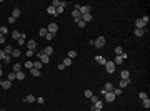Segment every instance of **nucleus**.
Masks as SVG:
<instances>
[{
    "mask_svg": "<svg viewBox=\"0 0 150 111\" xmlns=\"http://www.w3.org/2000/svg\"><path fill=\"white\" fill-rule=\"evenodd\" d=\"M65 7H67V2H62V5L55 8V15H60V13H63V10H65Z\"/></svg>",
    "mask_w": 150,
    "mask_h": 111,
    "instance_id": "obj_8",
    "label": "nucleus"
},
{
    "mask_svg": "<svg viewBox=\"0 0 150 111\" xmlns=\"http://www.w3.org/2000/svg\"><path fill=\"white\" fill-rule=\"evenodd\" d=\"M93 111H102V110H93Z\"/></svg>",
    "mask_w": 150,
    "mask_h": 111,
    "instance_id": "obj_53",
    "label": "nucleus"
},
{
    "mask_svg": "<svg viewBox=\"0 0 150 111\" xmlns=\"http://www.w3.org/2000/svg\"><path fill=\"white\" fill-rule=\"evenodd\" d=\"M123 53V48L122 46H115V56H120Z\"/></svg>",
    "mask_w": 150,
    "mask_h": 111,
    "instance_id": "obj_25",
    "label": "nucleus"
},
{
    "mask_svg": "<svg viewBox=\"0 0 150 111\" xmlns=\"http://www.w3.org/2000/svg\"><path fill=\"white\" fill-rule=\"evenodd\" d=\"M83 95H85V98H92V96H93V91H92V90H85Z\"/></svg>",
    "mask_w": 150,
    "mask_h": 111,
    "instance_id": "obj_29",
    "label": "nucleus"
},
{
    "mask_svg": "<svg viewBox=\"0 0 150 111\" xmlns=\"http://www.w3.org/2000/svg\"><path fill=\"white\" fill-rule=\"evenodd\" d=\"M104 108V101L102 100H97L93 105H92V110H102Z\"/></svg>",
    "mask_w": 150,
    "mask_h": 111,
    "instance_id": "obj_10",
    "label": "nucleus"
},
{
    "mask_svg": "<svg viewBox=\"0 0 150 111\" xmlns=\"http://www.w3.org/2000/svg\"><path fill=\"white\" fill-rule=\"evenodd\" d=\"M60 5H62L60 0H53V2H52V7H53V8H57V7H60Z\"/></svg>",
    "mask_w": 150,
    "mask_h": 111,
    "instance_id": "obj_35",
    "label": "nucleus"
},
{
    "mask_svg": "<svg viewBox=\"0 0 150 111\" xmlns=\"http://www.w3.org/2000/svg\"><path fill=\"white\" fill-rule=\"evenodd\" d=\"M25 68H29V70H32V68H34V61H30V60H27V61H25Z\"/></svg>",
    "mask_w": 150,
    "mask_h": 111,
    "instance_id": "obj_34",
    "label": "nucleus"
},
{
    "mask_svg": "<svg viewBox=\"0 0 150 111\" xmlns=\"http://www.w3.org/2000/svg\"><path fill=\"white\" fill-rule=\"evenodd\" d=\"M112 93L115 95V96H120V95H122V90H120V88H113Z\"/></svg>",
    "mask_w": 150,
    "mask_h": 111,
    "instance_id": "obj_38",
    "label": "nucleus"
},
{
    "mask_svg": "<svg viewBox=\"0 0 150 111\" xmlns=\"http://www.w3.org/2000/svg\"><path fill=\"white\" fill-rule=\"evenodd\" d=\"M15 78L20 80V81H23V80H25V73H23V71H17V73H15Z\"/></svg>",
    "mask_w": 150,
    "mask_h": 111,
    "instance_id": "obj_20",
    "label": "nucleus"
},
{
    "mask_svg": "<svg viewBox=\"0 0 150 111\" xmlns=\"http://www.w3.org/2000/svg\"><path fill=\"white\" fill-rule=\"evenodd\" d=\"M122 63H123V58H122V56H115V58H113V65H115V66H117V65H122Z\"/></svg>",
    "mask_w": 150,
    "mask_h": 111,
    "instance_id": "obj_21",
    "label": "nucleus"
},
{
    "mask_svg": "<svg viewBox=\"0 0 150 111\" xmlns=\"http://www.w3.org/2000/svg\"><path fill=\"white\" fill-rule=\"evenodd\" d=\"M135 28H138V30H145V32H147V25L142 22V18H137V20H135Z\"/></svg>",
    "mask_w": 150,
    "mask_h": 111,
    "instance_id": "obj_5",
    "label": "nucleus"
},
{
    "mask_svg": "<svg viewBox=\"0 0 150 111\" xmlns=\"http://www.w3.org/2000/svg\"><path fill=\"white\" fill-rule=\"evenodd\" d=\"M142 105H144V108H145V110H149V108H150V100H149V98H147V100H144V101H142Z\"/></svg>",
    "mask_w": 150,
    "mask_h": 111,
    "instance_id": "obj_31",
    "label": "nucleus"
},
{
    "mask_svg": "<svg viewBox=\"0 0 150 111\" xmlns=\"http://www.w3.org/2000/svg\"><path fill=\"white\" fill-rule=\"evenodd\" d=\"M7 80H8V81H13V80H17V78H15V73H13V71H12V73H8V78H7Z\"/></svg>",
    "mask_w": 150,
    "mask_h": 111,
    "instance_id": "obj_42",
    "label": "nucleus"
},
{
    "mask_svg": "<svg viewBox=\"0 0 150 111\" xmlns=\"http://www.w3.org/2000/svg\"><path fill=\"white\" fill-rule=\"evenodd\" d=\"M35 56H37L38 60L42 61V65H47V63L50 61V56H47L43 51H35Z\"/></svg>",
    "mask_w": 150,
    "mask_h": 111,
    "instance_id": "obj_1",
    "label": "nucleus"
},
{
    "mask_svg": "<svg viewBox=\"0 0 150 111\" xmlns=\"http://www.w3.org/2000/svg\"><path fill=\"white\" fill-rule=\"evenodd\" d=\"M32 56H35V51L34 50H27V58H32Z\"/></svg>",
    "mask_w": 150,
    "mask_h": 111,
    "instance_id": "obj_41",
    "label": "nucleus"
},
{
    "mask_svg": "<svg viewBox=\"0 0 150 111\" xmlns=\"http://www.w3.org/2000/svg\"><path fill=\"white\" fill-rule=\"evenodd\" d=\"M20 13H22V10H20L18 7H13V10H12V17H13V18H18Z\"/></svg>",
    "mask_w": 150,
    "mask_h": 111,
    "instance_id": "obj_13",
    "label": "nucleus"
},
{
    "mask_svg": "<svg viewBox=\"0 0 150 111\" xmlns=\"http://www.w3.org/2000/svg\"><path fill=\"white\" fill-rule=\"evenodd\" d=\"M34 68H37V70H42V61H40V60H35V61H34Z\"/></svg>",
    "mask_w": 150,
    "mask_h": 111,
    "instance_id": "obj_28",
    "label": "nucleus"
},
{
    "mask_svg": "<svg viewBox=\"0 0 150 111\" xmlns=\"http://www.w3.org/2000/svg\"><path fill=\"white\" fill-rule=\"evenodd\" d=\"M35 48H37V41L35 40H29L27 41V50H34L35 51Z\"/></svg>",
    "mask_w": 150,
    "mask_h": 111,
    "instance_id": "obj_9",
    "label": "nucleus"
},
{
    "mask_svg": "<svg viewBox=\"0 0 150 111\" xmlns=\"http://www.w3.org/2000/svg\"><path fill=\"white\" fill-rule=\"evenodd\" d=\"M3 43H5V37L0 33V45H3Z\"/></svg>",
    "mask_w": 150,
    "mask_h": 111,
    "instance_id": "obj_49",
    "label": "nucleus"
},
{
    "mask_svg": "<svg viewBox=\"0 0 150 111\" xmlns=\"http://www.w3.org/2000/svg\"><path fill=\"white\" fill-rule=\"evenodd\" d=\"M3 61H5V63H10V61H12V56H8V55H7V56H5V60H3Z\"/></svg>",
    "mask_w": 150,
    "mask_h": 111,
    "instance_id": "obj_48",
    "label": "nucleus"
},
{
    "mask_svg": "<svg viewBox=\"0 0 150 111\" xmlns=\"http://www.w3.org/2000/svg\"><path fill=\"white\" fill-rule=\"evenodd\" d=\"M20 53H22V51H20L18 48H13V51H12V58H17V56H20Z\"/></svg>",
    "mask_w": 150,
    "mask_h": 111,
    "instance_id": "obj_26",
    "label": "nucleus"
},
{
    "mask_svg": "<svg viewBox=\"0 0 150 111\" xmlns=\"http://www.w3.org/2000/svg\"><path fill=\"white\" fill-rule=\"evenodd\" d=\"M2 73H3V71H2V66H0V76H2Z\"/></svg>",
    "mask_w": 150,
    "mask_h": 111,
    "instance_id": "obj_51",
    "label": "nucleus"
},
{
    "mask_svg": "<svg viewBox=\"0 0 150 111\" xmlns=\"http://www.w3.org/2000/svg\"><path fill=\"white\" fill-rule=\"evenodd\" d=\"M35 100H37V98H35L34 95H27V98H23L25 103H35Z\"/></svg>",
    "mask_w": 150,
    "mask_h": 111,
    "instance_id": "obj_17",
    "label": "nucleus"
},
{
    "mask_svg": "<svg viewBox=\"0 0 150 111\" xmlns=\"http://www.w3.org/2000/svg\"><path fill=\"white\" fill-rule=\"evenodd\" d=\"M72 18H74V20L82 18V15H80V12H78V10H75V8H74V12H72Z\"/></svg>",
    "mask_w": 150,
    "mask_h": 111,
    "instance_id": "obj_22",
    "label": "nucleus"
},
{
    "mask_svg": "<svg viewBox=\"0 0 150 111\" xmlns=\"http://www.w3.org/2000/svg\"><path fill=\"white\" fill-rule=\"evenodd\" d=\"M127 78H130V71H128V70L120 71V80H127Z\"/></svg>",
    "mask_w": 150,
    "mask_h": 111,
    "instance_id": "obj_16",
    "label": "nucleus"
},
{
    "mask_svg": "<svg viewBox=\"0 0 150 111\" xmlns=\"http://www.w3.org/2000/svg\"><path fill=\"white\" fill-rule=\"evenodd\" d=\"M5 56H7V55H5V51H3V50H0V60H5Z\"/></svg>",
    "mask_w": 150,
    "mask_h": 111,
    "instance_id": "obj_47",
    "label": "nucleus"
},
{
    "mask_svg": "<svg viewBox=\"0 0 150 111\" xmlns=\"http://www.w3.org/2000/svg\"><path fill=\"white\" fill-rule=\"evenodd\" d=\"M30 73H32V76H42V71H40V70H37V68H32V70H30Z\"/></svg>",
    "mask_w": 150,
    "mask_h": 111,
    "instance_id": "obj_24",
    "label": "nucleus"
},
{
    "mask_svg": "<svg viewBox=\"0 0 150 111\" xmlns=\"http://www.w3.org/2000/svg\"><path fill=\"white\" fill-rule=\"evenodd\" d=\"M0 110H2V108H0Z\"/></svg>",
    "mask_w": 150,
    "mask_h": 111,
    "instance_id": "obj_55",
    "label": "nucleus"
},
{
    "mask_svg": "<svg viewBox=\"0 0 150 111\" xmlns=\"http://www.w3.org/2000/svg\"><path fill=\"white\" fill-rule=\"evenodd\" d=\"M77 25H78V28H85V25H87V23H85V22H82V20H78V22H77Z\"/></svg>",
    "mask_w": 150,
    "mask_h": 111,
    "instance_id": "obj_44",
    "label": "nucleus"
},
{
    "mask_svg": "<svg viewBox=\"0 0 150 111\" xmlns=\"http://www.w3.org/2000/svg\"><path fill=\"white\" fill-rule=\"evenodd\" d=\"M2 81H3V80H0V86H2Z\"/></svg>",
    "mask_w": 150,
    "mask_h": 111,
    "instance_id": "obj_52",
    "label": "nucleus"
},
{
    "mask_svg": "<svg viewBox=\"0 0 150 111\" xmlns=\"http://www.w3.org/2000/svg\"><path fill=\"white\" fill-rule=\"evenodd\" d=\"M35 101H37L38 105H42V103H43V98H40V96H38V98H37V100H35Z\"/></svg>",
    "mask_w": 150,
    "mask_h": 111,
    "instance_id": "obj_50",
    "label": "nucleus"
},
{
    "mask_svg": "<svg viewBox=\"0 0 150 111\" xmlns=\"http://www.w3.org/2000/svg\"><path fill=\"white\" fill-rule=\"evenodd\" d=\"M93 46H95V48H104V46H105V37H98L93 41Z\"/></svg>",
    "mask_w": 150,
    "mask_h": 111,
    "instance_id": "obj_3",
    "label": "nucleus"
},
{
    "mask_svg": "<svg viewBox=\"0 0 150 111\" xmlns=\"http://www.w3.org/2000/svg\"><path fill=\"white\" fill-rule=\"evenodd\" d=\"M10 86H12V81H8V80H3V81H2V88H3V90H8Z\"/></svg>",
    "mask_w": 150,
    "mask_h": 111,
    "instance_id": "obj_19",
    "label": "nucleus"
},
{
    "mask_svg": "<svg viewBox=\"0 0 150 111\" xmlns=\"http://www.w3.org/2000/svg\"><path fill=\"white\" fill-rule=\"evenodd\" d=\"M130 83H132V80H130V78H127V80H120L118 88H120V90H123V88H125V86H128Z\"/></svg>",
    "mask_w": 150,
    "mask_h": 111,
    "instance_id": "obj_7",
    "label": "nucleus"
},
{
    "mask_svg": "<svg viewBox=\"0 0 150 111\" xmlns=\"http://www.w3.org/2000/svg\"><path fill=\"white\" fill-rule=\"evenodd\" d=\"M0 33H2V35H3V37H5V35H7V33H8V28H7V27H5V25H2V27H0Z\"/></svg>",
    "mask_w": 150,
    "mask_h": 111,
    "instance_id": "obj_30",
    "label": "nucleus"
},
{
    "mask_svg": "<svg viewBox=\"0 0 150 111\" xmlns=\"http://www.w3.org/2000/svg\"><path fill=\"white\" fill-rule=\"evenodd\" d=\"M43 53H45L47 56H52V53H53V46H50V45L45 46V48H43Z\"/></svg>",
    "mask_w": 150,
    "mask_h": 111,
    "instance_id": "obj_15",
    "label": "nucleus"
},
{
    "mask_svg": "<svg viewBox=\"0 0 150 111\" xmlns=\"http://www.w3.org/2000/svg\"><path fill=\"white\" fill-rule=\"evenodd\" d=\"M138 98H140V100L144 101V100H147L149 96H147V93H144V91H140V93H138Z\"/></svg>",
    "mask_w": 150,
    "mask_h": 111,
    "instance_id": "obj_37",
    "label": "nucleus"
},
{
    "mask_svg": "<svg viewBox=\"0 0 150 111\" xmlns=\"http://www.w3.org/2000/svg\"><path fill=\"white\" fill-rule=\"evenodd\" d=\"M15 20H17V18H13V17H12V15H10V17H8V18H7V22H8V23H10V25H12V23H15Z\"/></svg>",
    "mask_w": 150,
    "mask_h": 111,
    "instance_id": "obj_45",
    "label": "nucleus"
},
{
    "mask_svg": "<svg viewBox=\"0 0 150 111\" xmlns=\"http://www.w3.org/2000/svg\"><path fill=\"white\" fill-rule=\"evenodd\" d=\"M20 68H22V65H20V63H15V65H13V73L20 71Z\"/></svg>",
    "mask_w": 150,
    "mask_h": 111,
    "instance_id": "obj_36",
    "label": "nucleus"
},
{
    "mask_svg": "<svg viewBox=\"0 0 150 111\" xmlns=\"http://www.w3.org/2000/svg\"><path fill=\"white\" fill-rule=\"evenodd\" d=\"M53 37H55V35H52V33H47V35H45V40H47V41H52V40H53Z\"/></svg>",
    "mask_w": 150,
    "mask_h": 111,
    "instance_id": "obj_43",
    "label": "nucleus"
},
{
    "mask_svg": "<svg viewBox=\"0 0 150 111\" xmlns=\"http://www.w3.org/2000/svg\"><path fill=\"white\" fill-rule=\"evenodd\" d=\"M104 96H105V101H107V103H112L113 100H115V98H117V96H115V95H113L112 91H110V93H105V95H104Z\"/></svg>",
    "mask_w": 150,
    "mask_h": 111,
    "instance_id": "obj_11",
    "label": "nucleus"
},
{
    "mask_svg": "<svg viewBox=\"0 0 150 111\" xmlns=\"http://www.w3.org/2000/svg\"><path fill=\"white\" fill-rule=\"evenodd\" d=\"M47 33H48V32H47V27H43V28H40V30H38V35H40V37H43V38H45V35H47Z\"/></svg>",
    "mask_w": 150,
    "mask_h": 111,
    "instance_id": "obj_27",
    "label": "nucleus"
},
{
    "mask_svg": "<svg viewBox=\"0 0 150 111\" xmlns=\"http://www.w3.org/2000/svg\"><path fill=\"white\" fill-rule=\"evenodd\" d=\"M3 51H5V55H8V56H12V51H13V48H12L10 45H5V48H3Z\"/></svg>",
    "mask_w": 150,
    "mask_h": 111,
    "instance_id": "obj_18",
    "label": "nucleus"
},
{
    "mask_svg": "<svg viewBox=\"0 0 150 111\" xmlns=\"http://www.w3.org/2000/svg\"><path fill=\"white\" fill-rule=\"evenodd\" d=\"M149 15H144V17H142V22H144V23H145V25H147V23H149Z\"/></svg>",
    "mask_w": 150,
    "mask_h": 111,
    "instance_id": "obj_46",
    "label": "nucleus"
},
{
    "mask_svg": "<svg viewBox=\"0 0 150 111\" xmlns=\"http://www.w3.org/2000/svg\"><path fill=\"white\" fill-rule=\"evenodd\" d=\"M78 12H80V15H85V13H92V7H90V5H82V7L78 8Z\"/></svg>",
    "mask_w": 150,
    "mask_h": 111,
    "instance_id": "obj_4",
    "label": "nucleus"
},
{
    "mask_svg": "<svg viewBox=\"0 0 150 111\" xmlns=\"http://www.w3.org/2000/svg\"><path fill=\"white\" fill-rule=\"evenodd\" d=\"M0 111H5V110H0Z\"/></svg>",
    "mask_w": 150,
    "mask_h": 111,
    "instance_id": "obj_54",
    "label": "nucleus"
},
{
    "mask_svg": "<svg viewBox=\"0 0 150 111\" xmlns=\"http://www.w3.org/2000/svg\"><path fill=\"white\" fill-rule=\"evenodd\" d=\"M144 33H145V30H138V28H135V32H133V35H135L137 38L144 37Z\"/></svg>",
    "mask_w": 150,
    "mask_h": 111,
    "instance_id": "obj_23",
    "label": "nucleus"
},
{
    "mask_svg": "<svg viewBox=\"0 0 150 111\" xmlns=\"http://www.w3.org/2000/svg\"><path fill=\"white\" fill-rule=\"evenodd\" d=\"M82 22H85V23H88V22H92L93 20V17H92V13H85V15H82V18H80Z\"/></svg>",
    "mask_w": 150,
    "mask_h": 111,
    "instance_id": "obj_12",
    "label": "nucleus"
},
{
    "mask_svg": "<svg viewBox=\"0 0 150 111\" xmlns=\"http://www.w3.org/2000/svg\"><path fill=\"white\" fill-rule=\"evenodd\" d=\"M47 13H48V15H55V8H53L52 5H50V7H47Z\"/></svg>",
    "mask_w": 150,
    "mask_h": 111,
    "instance_id": "obj_32",
    "label": "nucleus"
},
{
    "mask_svg": "<svg viewBox=\"0 0 150 111\" xmlns=\"http://www.w3.org/2000/svg\"><path fill=\"white\" fill-rule=\"evenodd\" d=\"M95 61H97L98 65H105V63H107L105 56H102V55H97V56H95Z\"/></svg>",
    "mask_w": 150,
    "mask_h": 111,
    "instance_id": "obj_14",
    "label": "nucleus"
},
{
    "mask_svg": "<svg viewBox=\"0 0 150 111\" xmlns=\"http://www.w3.org/2000/svg\"><path fill=\"white\" fill-rule=\"evenodd\" d=\"M62 65H63V66H65V68H67V66H70V65H72V60H70V58H65V60H63V63H62Z\"/></svg>",
    "mask_w": 150,
    "mask_h": 111,
    "instance_id": "obj_33",
    "label": "nucleus"
},
{
    "mask_svg": "<svg viewBox=\"0 0 150 111\" xmlns=\"http://www.w3.org/2000/svg\"><path fill=\"white\" fill-rule=\"evenodd\" d=\"M20 35H22L20 32H12V38H15V40H18V38H20Z\"/></svg>",
    "mask_w": 150,
    "mask_h": 111,
    "instance_id": "obj_39",
    "label": "nucleus"
},
{
    "mask_svg": "<svg viewBox=\"0 0 150 111\" xmlns=\"http://www.w3.org/2000/svg\"><path fill=\"white\" fill-rule=\"evenodd\" d=\"M104 66H105L107 73H115V65H113V61H107Z\"/></svg>",
    "mask_w": 150,
    "mask_h": 111,
    "instance_id": "obj_6",
    "label": "nucleus"
},
{
    "mask_svg": "<svg viewBox=\"0 0 150 111\" xmlns=\"http://www.w3.org/2000/svg\"><path fill=\"white\" fill-rule=\"evenodd\" d=\"M75 56H77V51H75V50H70V51H69V58L72 60V58H75Z\"/></svg>",
    "mask_w": 150,
    "mask_h": 111,
    "instance_id": "obj_40",
    "label": "nucleus"
},
{
    "mask_svg": "<svg viewBox=\"0 0 150 111\" xmlns=\"http://www.w3.org/2000/svg\"><path fill=\"white\" fill-rule=\"evenodd\" d=\"M47 32L48 33H52V35H57V32H58V25L57 23H48V27H47Z\"/></svg>",
    "mask_w": 150,
    "mask_h": 111,
    "instance_id": "obj_2",
    "label": "nucleus"
}]
</instances>
